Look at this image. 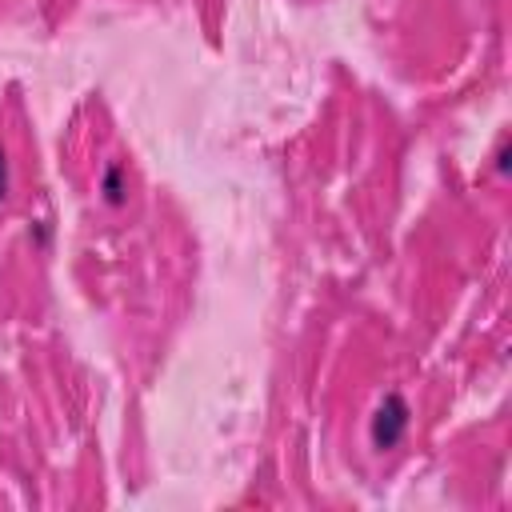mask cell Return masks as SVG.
<instances>
[{"label":"cell","mask_w":512,"mask_h":512,"mask_svg":"<svg viewBox=\"0 0 512 512\" xmlns=\"http://www.w3.org/2000/svg\"><path fill=\"white\" fill-rule=\"evenodd\" d=\"M4 196H8V156L0 148V204H4Z\"/></svg>","instance_id":"3"},{"label":"cell","mask_w":512,"mask_h":512,"mask_svg":"<svg viewBox=\"0 0 512 512\" xmlns=\"http://www.w3.org/2000/svg\"><path fill=\"white\" fill-rule=\"evenodd\" d=\"M104 200L108 204H120L124 200V168L120 164H108L104 168Z\"/></svg>","instance_id":"2"},{"label":"cell","mask_w":512,"mask_h":512,"mask_svg":"<svg viewBox=\"0 0 512 512\" xmlns=\"http://www.w3.org/2000/svg\"><path fill=\"white\" fill-rule=\"evenodd\" d=\"M408 400L400 396V392H388L384 400H380V408L372 412V424H368V436H372V448H380V452H388V448H396L400 440H404V432H408Z\"/></svg>","instance_id":"1"}]
</instances>
